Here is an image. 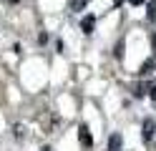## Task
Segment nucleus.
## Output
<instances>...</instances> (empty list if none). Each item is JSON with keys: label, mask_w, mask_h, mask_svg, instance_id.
I'll use <instances>...</instances> for the list:
<instances>
[{"label": "nucleus", "mask_w": 156, "mask_h": 151, "mask_svg": "<svg viewBox=\"0 0 156 151\" xmlns=\"http://www.w3.org/2000/svg\"><path fill=\"white\" fill-rule=\"evenodd\" d=\"M78 138H81V144L83 146H93V136H91V131H88V126H86V124H81V126H78Z\"/></svg>", "instance_id": "nucleus-1"}, {"label": "nucleus", "mask_w": 156, "mask_h": 151, "mask_svg": "<svg viewBox=\"0 0 156 151\" xmlns=\"http://www.w3.org/2000/svg\"><path fill=\"white\" fill-rule=\"evenodd\" d=\"M154 128H156L154 118H146V121H144V126H141V138H144V141H151V136H154Z\"/></svg>", "instance_id": "nucleus-2"}, {"label": "nucleus", "mask_w": 156, "mask_h": 151, "mask_svg": "<svg viewBox=\"0 0 156 151\" xmlns=\"http://www.w3.org/2000/svg\"><path fill=\"white\" fill-rule=\"evenodd\" d=\"M93 25H96V18H93V15H86V18L81 20V30H83L86 35L93 33Z\"/></svg>", "instance_id": "nucleus-3"}, {"label": "nucleus", "mask_w": 156, "mask_h": 151, "mask_svg": "<svg viewBox=\"0 0 156 151\" xmlns=\"http://www.w3.org/2000/svg\"><path fill=\"white\" fill-rule=\"evenodd\" d=\"M108 151H121V136L119 134H113L108 138Z\"/></svg>", "instance_id": "nucleus-4"}, {"label": "nucleus", "mask_w": 156, "mask_h": 151, "mask_svg": "<svg viewBox=\"0 0 156 151\" xmlns=\"http://www.w3.org/2000/svg\"><path fill=\"white\" fill-rule=\"evenodd\" d=\"M146 8H149V13H146L149 20H154V18H156V0H149V5H146Z\"/></svg>", "instance_id": "nucleus-5"}, {"label": "nucleus", "mask_w": 156, "mask_h": 151, "mask_svg": "<svg viewBox=\"0 0 156 151\" xmlns=\"http://www.w3.org/2000/svg\"><path fill=\"white\" fill-rule=\"evenodd\" d=\"M86 5H88V0H71V8L73 10H83Z\"/></svg>", "instance_id": "nucleus-6"}, {"label": "nucleus", "mask_w": 156, "mask_h": 151, "mask_svg": "<svg viewBox=\"0 0 156 151\" xmlns=\"http://www.w3.org/2000/svg\"><path fill=\"white\" fill-rule=\"evenodd\" d=\"M151 68H154V58H149L146 63H141V73H151Z\"/></svg>", "instance_id": "nucleus-7"}, {"label": "nucleus", "mask_w": 156, "mask_h": 151, "mask_svg": "<svg viewBox=\"0 0 156 151\" xmlns=\"http://www.w3.org/2000/svg\"><path fill=\"white\" fill-rule=\"evenodd\" d=\"M131 5H144V0H129Z\"/></svg>", "instance_id": "nucleus-8"}, {"label": "nucleus", "mask_w": 156, "mask_h": 151, "mask_svg": "<svg viewBox=\"0 0 156 151\" xmlns=\"http://www.w3.org/2000/svg\"><path fill=\"white\" fill-rule=\"evenodd\" d=\"M151 101H156V86L151 88Z\"/></svg>", "instance_id": "nucleus-9"}]
</instances>
